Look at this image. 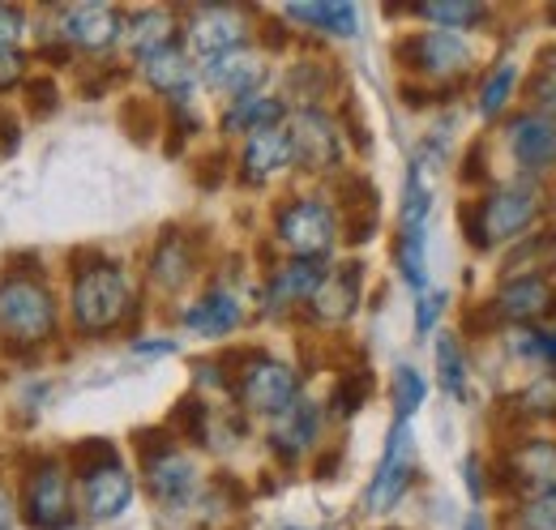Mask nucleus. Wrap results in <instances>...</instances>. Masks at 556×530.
<instances>
[{
	"instance_id": "obj_1",
	"label": "nucleus",
	"mask_w": 556,
	"mask_h": 530,
	"mask_svg": "<svg viewBox=\"0 0 556 530\" xmlns=\"http://www.w3.org/2000/svg\"><path fill=\"white\" fill-rule=\"evenodd\" d=\"M129 304H134V291H129V278H125L121 265L94 262L90 269H81L77 282H73V321H77V330H112V326L125 321Z\"/></svg>"
},
{
	"instance_id": "obj_2",
	"label": "nucleus",
	"mask_w": 556,
	"mask_h": 530,
	"mask_svg": "<svg viewBox=\"0 0 556 530\" xmlns=\"http://www.w3.org/2000/svg\"><path fill=\"white\" fill-rule=\"evenodd\" d=\"M56 330V304L52 291L35 278H0V333L9 342H43Z\"/></svg>"
},
{
	"instance_id": "obj_3",
	"label": "nucleus",
	"mask_w": 556,
	"mask_h": 530,
	"mask_svg": "<svg viewBox=\"0 0 556 530\" xmlns=\"http://www.w3.org/2000/svg\"><path fill=\"white\" fill-rule=\"evenodd\" d=\"M535 218H540V193L527 189V185H509V189L488 193V198L467 214V236H471L480 249H492V244H505V240L522 236Z\"/></svg>"
},
{
	"instance_id": "obj_4",
	"label": "nucleus",
	"mask_w": 556,
	"mask_h": 530,
	"mask_svg": "<svg viewBox=\"0 0 556 530\" xmlns=\"http://www.w3.org/2000/svg\"><path fill=\"white\" fill-rule=\"evenodd\" d=\"M334 236H339V223H334V210L326 201L300 198L282 205V214H278V240L295 262L326 257L334 249Z\"/></svg>"
},
{
	"instance_id": "obj_5",
	"label": "nucleus",
	"mask_w": 556,
	"mask_h": 530,
	"mask_svg": "<svg viewBox=\"0 0 556 530\" xmlns=\"http://www.w3.org/2000/svg\"><path fill=\"white\" fill-rule=\"evenodd\" d=\"M22 518L35 530H70L73 522L70 475L56 463H43L22 483Z\"/></svg>"
},
{
	"instance_id": "obj_6",
	"label": "nucleus",
	"mask_w": 556,
	"mask_h": 530,
	"mask_svg": "<svg viewBox=\"0 0 556 530\" xmlns=\"http://www.w3.org/2000/svg\"><path fill=\"white\" fill-rule=\"evenodd\" d=\"M300 398V381L287 364L278 359H253L244 373H240V402L253 411V415H282L291 402Z\"/></svg>"
},
{
	"instance_id": "obj_7",
	"label": "nucleus",
	"mask_w": 556,
	"mask_h": 530,
	"mask_svg": "<svg viewBox=\"0 0 556 530\" xmlns=\"http://www.w3.org/2000/svg\"><path fill=\"white\" fill-rule=\"evenodd\" d=\"M291 150H295V163L308 167V172H330L339 159H343V137H339V125L317 112V108H304L291 116Z\"/></svg>"
},
{
	"instance_id": "obj_8",
	"label": "nucleus",
	"mask_w": 556,
	"mask_h": 530,
	"mask_svg": "<svg viewBox=\"0 0 556 530\" xmlns=\"http://www.w3.org/2000/svg\"><path fill=\"white\" fill-rule=\"evenodd\" d=\"M399 61L424 77H454L458 68L471 65V48L458 30H424L399 48Z\"/></svg>"
},
{
	"instance_id": "obj_9",
	"label": "nucleus",
	"mask_w": 556,
	"mask_h": 530,
	"mask_svg": "<svg viewBox=\"0 0 556 530\" xmlns=\"http://www.w3.org/2000/svg\"><path fill=\"white\" fill-rule=\"evenodd\" d=\"M412 466H416V441H412V428L399 419L390 441H386V454H381V466L368 483V509L386 514L403 492H407V479H412Z\"/></svg>"
},
{
	"instance_id": "obj_10",
	"label": "nucleus",
	"mask_w": 556,
	"mask_h": 530,
	"mask_svg": "<svg viewBox=\"0 0 556 530\" xmlns=\"http://www.w3.org/2000/svg\"><path fill=\"white\" fill-rule=\"evenodd\" d=\"M509 488L522 492L527 501H544L556 496V445L553 441H522L509 450L505 458Z\"/></svg>"
},
{
	"instance_id": "obj_11",
	"label": "nucleus",
	"mask_w": 556,
	"mask_h": 530,
	"mask_svg": "<svg viewBox=\"0 0 556 530\" xmlns=\"http://www.w3.org/2000/svg\"><path fill=\"white\" fill-rule=\"evenodd\" d=\"M244 39H249V22H244V13H236V9H202V13H193V22H189V48H193L206 65L218 61V56H227V52H240Z\"/></svg>"
},
{
	"instance_id": "obj_12",
	"label": "nucleus",
	"mask_w": 556,
	"mask_h": 530,
	"mask_svg": "<svg viewBox=\"0 0 556 530\" xmlns=\"http://www.w3.org/2000/svg\"><path fill=\"white\" fill-rule=\"evenodd\" d=\"M81 496H86V514L99 518V522H108V518H116V514L129 509V501H134V479H129V470L116 463V458H103V463L86 466V475H81Z\"/></svg>"
},
{
	"instance_id": "obj_13",
	"label": "nucleus",
	"mask_w": 556,
	"mask_h": 530,
	"mask_svg": "<svg viewBox=\"0 0 556 530\" xmlns=\"http://www.w3.org/2000/svg\"><path fill=\"white\" fill-rule=\"evenodd\" d=\"M61 35L81 52H103L125 35V17L112 4H73L61 13Z\"/></svg>"
},
{
	"instance_id": "obj_14",
	"label": "nucleus",
	"mask_w": 556,
	"mask_h": 530,
	"mask_svg": "<svg viewBox=\"0 0 556 530\" xmlns=\"http://www.w3.org/2000/svg\"><path fill=\"white\" fill-rule=\"evenodd\" d=\"M509 154L527 172H548L556 167V116L544 112H522L509 121Z\"/></svg>"
},
{
	"instance_id": "obj_15",
	"label": "nucleus",
	"mask_w": 556,
	"mask_h": 530,
	"mask_svg": "<svg viewBox=\"0 0 556 530\" xmlns=\"http://www.w3.org/2000/svg\"><path fill=\"white\" fill-rule=\"evenodd\" d=\"M556 304V291L548 274H514L509 282H501L496 291V308L509 321H540L548 317Z\"/></svg>"
},
{
	"instance_id": "obj_16",
	"label": "nucleus",
	"mask_w": 556,
	"mask_h": 530,
	"mask_svg": "<svg viewBox=\"0 0 556 530\" xmlns=\"http://www.w3.org/2000/svg\"><path fill=\"white\" fill-rule=\"evenodd\" d=\"M146 479H150V492L163 501V505H185L198 496V466L189 463L185 454L176 450H159L146 458Z\"/></svg>"
},
{
	"instance_id": "obj_17",
	"label": "nucleus",
	"mask_w": 556,
	"mask_h": 530,
	"mask_svg": "<svg viewBox=\"0 0 556 530\" xmlns=\"http://www.w3.org/2000/svg\"><path fill=\"white\" fill-rule=\"evenodd\" d=\"M359 265H343V269H334V274H326L321 282H317V291H313V317L321 321V326H343L351 313H355V304H359Z\"/></svg>"
},
{
	"instance_id": "obj_18",
	"label": "nucleus",
	"mask_w": 556,
	"mask_h": 530,
	"mask_svg": "<svg viewBox=\"0 0 556 530\" xmlns=\"http://www.w3.org/2000/svg\"><path fill=\"white\" fill-rule=\"evenodd\" d=\"M287 163H295L287 125H270V129L253 132V137L244 141V176H249V180H266V176L282 172Z\"/></svg>"
},
{
	"instance_id": "obj_19",
	"label": "nucleus",
	"mask_w": 556,
	"mask_h": 530,
	"mask_svg": "<svg viewBox=\"0 0 556 530\" xmlns=\"http://www.w3.org/2000/svg\"><path fill=\"white\" fill-rule=\"evenodd\" d=\"M262 77H266V65H262V56H253L249 48L227 52V56H218V61L206 65L210 86L223 90V94H236V99H249V94L262 86Z\"/></svg>"
},
{
	"instance_id": "obj_20",
	"label": "nucleus",
	"mask_w": 556,
	"mask_h": 530,
	"mask_svg": "<svg viewBox=\"0 0 556 530\" xmlns=\"http://www.w3.org/2000/svg\"><path fill=\"white\" fill-rule=\"evenodd\" d=\"M317 428H321L317 406L304 402V398H295L282 415H275L270 441H275V450H282V454H300V450H308V445L317 441Z\"/></svg>"
},
{
	"instance_id": "obj_21",
	"label": "nucleus",
	"mask_w": 556,
	"mask_h": 530,
	"mask_svg": "<svg viewBox=\"0 0 556 530\" xmlns=\"http://www.w3.org/2000/svg\"><path fill=\"white\" fill-rule=\"evenodd\" d=\"M321 278H326V274H321L317 262H287L275 278H270V287H266V304H270V308H291V304H300V300H313V291H317Z\"/></svg>"
},
{
	"instance_id": "obj_22",
	"label": "nucleus",
	"mask_w": 556,
	"mask_h": 530,
	"mask_svg": "<svg viewBox=\"0 0 556 530\" xmlns=\"http://www.w3.org/2000/svg\"><path fill=\"white\" fill-rule=\"evenodd\" d=\"M185 326L193 333H202V338H223V333H231L240 326V304H236V295H227V291H206V295L185 313Z\"/></svg>"
},
{
	"instance_id": "obj_23",
	"label": "nucleus",
	"mask_w": 556,
	"mask_h": 530,
	"mask_svg": "<svg viewBox=\"0 0 556 530\" xmlns=\"http://www.w3.org/2000/svg\"><path fill=\"white\" fill-rule=\"evenodd\" d=\"M172 35H176V17L163 13V9H141L125 22V43L138 52L141 61L163 52V48H172Z\"/></svg>"
},
{
	"instance_id": "obj_24",
	"label": "nucleus",
	"mask_w": 556,
	"mask_h": 530,
	"mask_svg": "<svg viewBox=\"0 0 556 530\" xmlns=\"http://www.w3.org/2000/svg\"><path fill=\"white\" fill-rule=\"evenodd\" d=\"M287 13H291L295 22H304V26H317V30L339 35V39L355 35V26H359L355 4H343V0H300V4H291Z\"/></svg>"
},
{
	"instance_id": "obj_25",
	"label": "nucleus",
	"mask_w": 556,
	"mask_h": 530,
	"mask_svg": "<svg viewBox=\"0 0 556 530\" xmlns=\"http://www.w3.org/2000/svg\"><path fill=\"white\" fill-rule=\"evenodd\" d=\"M141 73H146V81L154 86V90H163V94H189V86H193V65H189V56L172 43V48H163V52H154V56H146L141 61Z\"/></svg>"
},
{
	"instance_id": "obj_26",
	"label": "nucleus",
	"mask_w": 556,
	"mask_h": 530,
	"mask_svg": "<svg viewBox=\"0 0 556 530\" xmlns=\"http://www.w3.org/2000/svg\"><path fill=\"white\" fill-rule=\"evenodd\" d=\"M189 274H193V253H189V244H180L176 236H167V240L154 249V257H150V278H154L163 291H176V287L189 282Z\"/></svg>"
},
{
	"instance_id": "obj_27",
	"label": "nucleus",
	"mask_w": 556,
	"mask_h": 530,
	"mask_svg": "<svg viewBox=\"0 0 556 530\" xmlns=\"http://www.w3.org/2000/svg\"><path fill=\"white\" fill-rule=\"evenodd\" d=\"M278 116H282V103L278 99H266V94H249V99H236V108L227 112V129L231 132H262L270 129V125H278Z\"/></svg>"
},
{
	"instance_id": "obj_28",
	"label": "nucleus",
	"mask_w": 556,
	"mask_h": 530,
	"mask_svg": "<svg viewBox=\"0 0 556 530\" xmlns=\"http://www.w3.org/2000/svg\"><path fill=\"white\" fill-rule=\"evenodd\" d=\"M416 13L428 17L437 30H458V26L484 22V4H471V0H424L416 4Z\"/></svg>"
},
{
	"instance_id": "obj_29",
	"label": "nucleus",
	"mask_w": 556,
	"mask_h": 530,
	"mask_svg": "<svg viewBox=\"0 0 556 530\" xmlns=\"http://www.w3.org/2000/svg\"><path fill=\"white\" fill-rule=\"evenodd\" d=\"M437 381L454 398H467V359H463L458 338H450V333L437 338Z\"/></svg>"
},
{
	"instance_id": "obj_30",
	"label": "nucleus",
	"mask_w": 556,
	"mask_h": 530,
	"mask_svg": "<svg viewBox=\"0 0 556 530\" xmlns=\"http://www.w3.org/2000/svg\"><path fill=\"white\" fill-rule=\"evenodd\" d=\"M399 269L416 291L428 287V231H399Z\"/></svg>"
},
{
	"instance_id": "obj_31",
	"label": "nucleus",
	"mask_w": 556,
	"mask_h": 530,
	"mask_svg": "<svg viewBox=\"0 0 556 530\" xmlns=\"http://www.w3.org/2000/svg\"><path fill=\"white\" fill-rule=\"evenodd\" d=\"M424 394H428V386H424V377L416 368H399V377H394V411H399L403 424L419 411Z\"/></svg>"
},
{
	"instance_id": "obj_32",
	"label": "nucleus",
	"mask_w": 556,
	"mask_h": 530,
	"mask_svg": "<svg viewBox=\"0 0 556 530\" xmlns=\"http://www.w3.org/2000/svg\"><path fill=\"white\" fill-rule=\"evenodd\" d=\"M514 77H518L514 65H496L488 73L484 90H480V112H484V116H496V112L505 108V99L514 94Z\"/></svg>"
},
{
	"instance_id": "obj_33",
	"label": "nucleus",
	"mask_w": 556,
	"mask_h": 530,
	"mask_svg": "<svg viewBox=\"0 0 556 530\" xmlns=\"http://www.w3.org/2000/svg\"><path fill=\"white\" fill-rule=\"evenodd\" d=\"M518 406H522L527 415H548V419H556V377H535V381L522 390Z\"/></svg>"
},
{
	"instance_id": "obj_34",
	"label": "nucleus",
	"mask_w": 556,
	"mask_h": 530,
	"mask_svg": "<svg viewBox=\"0 0 556 530\" xmlns=\"http://www.w3.org/2000/svg\"><path fill=\"white\" fill-rule=\"evenodd\" d=\"M518 530H556V496L527 501V509L518 514Z\"/></svg>"
},
{
	"instance_id": "obj_35",
	"label": "nucleus",
	"mask_w": 556,
	"mask_h": 530,
	"mask_svg": "<svg viewBox=\"0 0 556 530\" xmlns=\"http://www.w3.org/2000/svg\"><path fill=\"white\" fill-rule=\"evenodd\" d=\"M518 342V355H531V359H556V333L527 330L514 338Z\"/></svg>"
},
{
	"instance_id": "obj_36",
	"label": "nucleus",
	"mask_w": 556,
	"mask_h": 530,
	"mask_svg": "<svg viewBox=\"0 0 556 530\" xmlns=\"http://www.w3.org/2000/svg\"><path fill=\"white\" fill-rule=\"evenodd\" d=\"M17 35H22V13L9 9V4H0V52H13Z\"/></svg>"
},
{
	"instance_id": "obj_37",
	"label": "nucleus",
	"mask_w": 556,
	"mask_h": 530,
	"mask_svg": "<svg viewBox=\"0 0 556 530\" xmlns=\"http://www.w3.org/2000/svg\"><path fill=\"white\" fill-rule=\"evenodd\" d=\"M441 304H445V295L441 291H428V295H419V313H416V330L428 333L437 326V313H441Z\"/></svg>"
},
{
	"instance_id": "obj_38",
	"label": "nucleus",
	"mask_w": 556,
	"mask_h": 530,
	"mask_svg": "<svg viewBox=\"0 0 556 530\" xmlns=\"http://www.w3.org/2000/svg\"><path fill=\"white\" fill-rule=\"evenodd\" d=\"M22 68H26V61H22L17 52H0V90L13 86V81L22 77Z\"/></svg>"
},
{
	"instance_id": "obj_39",
	"label": "nucleus",
	"mask_w": 556,
	"mask_h": 530,
	"mask_svg": "<svg viewBox=\"0 0 556 530\" xmlns=\"http://www.w3.org/2000/svg\"><path fill=\"white\" fill-rule=\"evenodd\" d=\"M463 530H488V527H484V518H480V514H471V518H467V527H463Z\"/></svg>"
},
{
	"instance_id": "obj_40",
	"label": "nucleus",
	"mask_w": 556,
	"mask_h": 530,
	"mask_svg": "<svg viewBox=\"0 0 556 530\" xmlns=\"http://www.w3.org/2000/svg\"><path fill=\"white\" fill-rule=\"evenodd\" d=\"M0 530H9V522H4V514H0Z\"/></svg>"
},
{
	"instance_id": "obj_41",
	"label": "nucleus",
	"mask_w": 556,
	"mask_h": 530,
	"mask_svg": "<svg viewBox=\"0 0 556 530\" xmlns=\"http://www.w3.org/2000/svg\"><path fill=\"white\" fill-rule=\"evenodd\" d=\"M287 530H295V527H287Z\"/></svg>"
}]
</instances>
